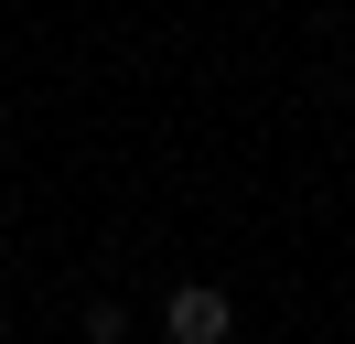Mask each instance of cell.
<instances>
[{"instance_id":"obj_2","label":"cell","mask_w":355,"mask_h":344,"mask_svg":"<svg viewBox=\"0 0 355 344\" xmlns=\"http://www.w3.org/2000/svg\"><path fill=\"white\" fill-rule=\"evenodd\" d=\"M0 344H11V334H0Z\"/></svg>"},{"instance_id":"obj_1","label":"cell","mask_w":355,"mask_h":344,"mask_svg":"<svg viewBox=\"0 0 355 344\" xmlns=\"http://www.w3.org/2000/svg\"><path fill=\"white\" fill-rule=\"evenodd\" d=\"M162 334H173V344H237V301H226L216 280H173V301H162Z\"/></svg>"}]
</instances>
